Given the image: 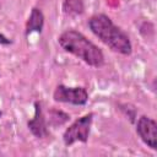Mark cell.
<instances>
[{"mask_svg":"<svg viewBox=\"0 0 157 157\" xmlns=\"http://www.w3.org/2000/svg\"><path fill=\"white\" fill-rule=\"evenodd\" d=\"M87 26L90 31L93 33V36L97 37L112 52L124 56L131 55L132 43L130 37L121 27L117 26L108 15H92L87 21Z\"/></svg>","mask_w":157,"mask_h":157,"instance_id":"1","label":"cell"},{"mask_svg":"<svg viewBox=\"0 0 157 157\" xmlns=\"http://www.w3.org/2000/svg\"><path fill=\"white\" fill-rule=\"evenodd\" d=\"M58 44L64 52L76 56L91 67L99 69L105 64L103 50L75 28H67L61 32L58 37Z\"/></svg>","mask_w":157,"mask_h":157,"instance_id":"2","label":"cell"},{"mask_svg":"<svg viewBox=\"0 0 157 157\" xmlns=\"http://www.w3.org/2000/svg\"><path fill=\"white\" fill-rule=\"evenodd\" d=\"M94 113L88 112L85 115L75 119L63 132L61 140L66 147L72 146L75 142H81V144H87L88 137L91 134V128L93 123Z\"/></svg>","mask_w":157,"mask_h":157,"instance_id":"3","label":"cell"},{"mask_svg":"<svg viewBox=\"0 0 157 157\" xmlns=\"http://www.w3.org/2000/svg\"><path fill=\"white\" fill-rule=\"evenodd\" d=\"M53 99L56 103H65L71 105H86L88 102V91L83 86L71 87L64 83H59L53 91Z\"/></svg>","mask_w":157,"mask_h":157,"instance_id":"4","label":"cell"},{"mask_svg":"<svg viewBox=\"0 0 157 157\" xmlns=\"http://www.w3.org/2000/svg\"><path fill=\"white\" fill-rule=\"evenodd\" d=\"M135 131L139 139L152 151L157 150V123L153 118L145 114L135 120Z\"/></svg>","mask_w":157,"mask_h":157,"instance_id":"5","label":"cell"},{"mask_svg":"<svg viewBox=\"0 0 157 157\" xmlns=\"http://www.w3.org/2000/svg\"><path fill=\"white\" fill-rule=\"evenodd\" d=\"M33 108L34 113L33 117L27 121V128L36 139H45L49 136V126L47 124V118L42 107V102L34 101Z\"/></svg>","mask_w":157,"mask_h":157,"instance_id":"6","label":"cell"},{"mask_svg":"<svg viewBox=\"0 0 157 157\" xmlns=\"http://www.w3.org/2000/svg\"><path fill=\"white\" fill-rule=\"evenodd\" d=\"M44 23H45V17H44L43 11L39 7L33 6L31 9L29 16H28L26 25H25V36L28 37L32 33H39L40 34L43 32Z\"/></svg>","mask_w":157,"mask_h":157,"instance_id":"7","label":"cell"},{"mask_svg":"<svg viewBox=\"0 0 157 157\" xmlns=\"http://www.w3.org/2000/svg\"><path fill=\"white\" fill-rule=\"evenodd\" d=\"M45 118H47L48 126L53 128V129H58L60 126H64V125H66L71 120V115L69 113L64 112L63 109L55 108V107L48 108Z\"/></svg>","mask_w":157,"mask_h":157,"instance_id":"8","label":"cell"},{"mask_svg":"<svg viewBox=\"0 0 157 157\" xmlns=\"http://www.w3.org/2000/svg\"><path fill=\"white\" fill-rule=\"evenodd\" d=\"M61 11L69 17L81 16L85 13V2L83 0H63Z\"/></svg>","mask_w":157,"mask_h":157,"instance_id":"9","label":"cell"},{"mask_svg":"<svg viewBox=\"0 0 157 157\" xmlns=\"http://www.w3.org/2000/svg\"><path fill=\"white\" fill-rule=\"evenodd\" d=\"M119 109L129 118V120L131 123H135V120H136V113H137L135 105H132L130 103H123V104H119Z\"/></svg>","mask_w":157,"mask_h":157,"instance_id":"10","label":"cell"},{"mask_svg":"<svg viewBox=\"0 0 157 157\" xmlns=\"http://www.w3.org/2000/svg\"><path fill=\"white\" fill-rule=\"evenodd\" d=\"M11 44H13V39L12 38H9L2 32H0V45L7 47V45H11Z\"/></svg>","mask_w":157,"mask_h":157,"instance_id":"11","label":"cell"},{"mask_svg":"<svg viewBox=\"0 0 157 157\" xmlns=\"http://www.w3.org/2000/svg\"><path fill=\"white\" fill-rule=\"evenodd\" d=\"M2 114H4V112H2V110H0V119H1V117H2Z\"/></svg>","mask_w":157,"mask_h":157,"instance_id":"12","label":"cell"}]
</instances>
